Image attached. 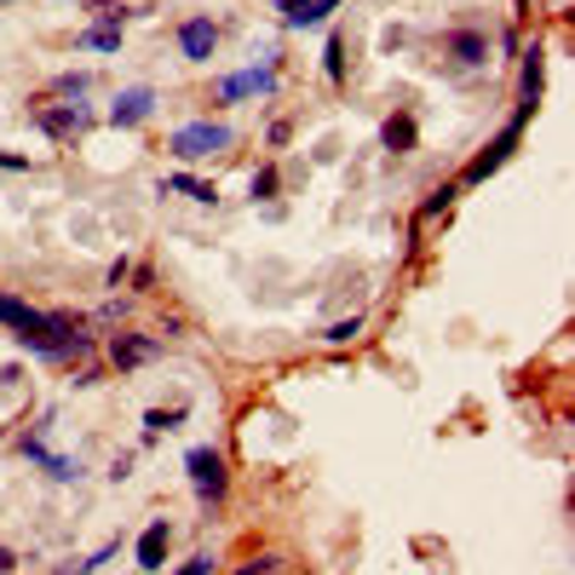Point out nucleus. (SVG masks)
Instances as JSON below:
<instances>
[{
	"mask_svg": "<svg viewBox=\"0 0 575 575\" xmlns=\"http://www.w3.org/2000/svg\"><path fill=\"white\" fill-rule=\"evenodd\" d=\"M184 478H191L201 512H213L224 501V489H231V472H224V455H219L213 443H196L191 455H184Z\"/></svg>",
	"mask_w": 575,
	"mask_h": 575,
	"instance_id": "nucleus-1",
	"label": "nucleus"
},
{
	"mask_svg": "<svg viewBox=\"0 0 575 575\" xmlns=\"http://www.w3.org/2000/svg\"><path fill=\"white\" fill-rule=\"evenodd\" d=\"M231 144H236V133L224 127V121L208 115V121H184V127L168 138V150H173L179 161H208V156H224Z\"/></svg>",
	"mask_w": 575,
	"mask_h": 575,
	"instance_id": "nucleus-2",
	"label": "nucleus"
},
{
	"mask_svg": "<svg viewBox=\"0 0 575 575\" xmlns=\"http://www.w3.org/2000/svg\"><path fill=\"white\" fill-rule=\"evenodd\" d=\"M524 127H529V115H518V110H512V121H506V127H501L496 138H489V144H484V150H478V156H472V161H466V173H461V184H484L489 173H501V168H506V161H512V150H518V138H524Z\"/></svg>",
	"mask_w": 575,
	"mask_h": 575,
	"instance_id": "nucleus-3",
	"label": "nucleus"
},
{
	"mask_svg": "<svg viewBox=\"0 0 575 575\" xmlns=\"http://www.w3.org/2000/svg\"><path fill=\"white\" fill-rule=\"evenodd\" d=\"M277 87H282L277 58H265L259 70H242V75L213 81V105H242V98H277Z\"/></svg>",
	"mask_w": 575,
	"mask_h": 575,
	"instance_id": "nucleus-4",
	"label": "nucleus"
},
{
	"mask_svg": "<svg viewBox=\"0 0 575 575\" xmlns=\"http://www.w3.org/2000/svg\"><path fill=\"white\" fill-rule=\"evenodd\" d=\"M29 121H35V127L47 133V138H81V133L98 127V115L81 105V98H70V105H40Z\"/></svg>",
	"mask_w": 575,
	"mask_h": 575,
	"instance_id": "nucleus-5",
	"label": "nucleus"
},
{
	"mask_svg": "<svg viewBox=\"0 0 575 575\" xmlns=\"http://www.w3.org/2000/svg\"><path fill=\"white\" fill-rule=\"evenodd\" d=\"M17 449H24V461H35L52 484H81V472H87V466L70 461V455H52L47 438H40V426H35V431H24V438H17Z\"/></svg>",
	"mask_w": 575,
	"mask_h": 575,
	"instance_id": "nucleus-6",
	"label": "nucleus"
},
{
	"mask_svg": "<svg viewBox=\"0 0 575 575\" xmlns=\"http://www.w3.org/2000/svg\"><path fill=\"white\" fill-rule=\"evenodd\" d=\"M156 357H161V340L156 334H133V328L110 334V368H121V375H133V368L156 363Z\"/></svg>",
	"mask_w": 575,
	"mask_h": 575,
	"instance_id": "nucleus-7",
	"label": "nucleus"
},
{
	"mask_svg": "<svg viewBox=\"0 0 575 575\" xmlns=\"http://www.w3.org/2000/svg\"><path fill=\"white\" fill-rule=\"evenodd\" d=\"M219 47V24L213 17H184L179 24V52H184V64H208Z\"/></svg>",
	"mask_w": 575,
	"mask_h": 575,
	"instance_id": "nucleus-8",
	"label": "nucleus"
},
{
	"mask_svg": "<svg viewBox=\"0 0 575 575\" xmlns=\"http://www.w3.org/2000/svg\"><path fill=\"white\" fill-rule=\"evenodd\" d=\"M541 87H547V52H541V40L524 52V75H518V115H536L541 110Z\"/></svg>",
	"mask_w": 575,
	"mask_h": 575,
	"instance_id": "nucleus-9",
	"label": "nucleus"
},
{
	"mask_svg": "<svg viewBox=\"0 0 575 575\" xmlns=\"http://www.w3.org/2000/svg\"><path fill=\"white\" fill-rule=\"evenodd\" d=\"M150 115H156V93H150V87H127V93H121L115 105L105 110L110 127H144Z\"/></svg>",
	"mask_w": 575,
	"mask_h": 575,
	"instance_id": "nucleus-10",
	"label": "nucleus"
},
{
	"mask_svg": "<svg viewBox=\"0 0 575 575\" xmlns=\"http://www.w3.org/2000/svg\"><path fill=\"white\" fill-rule=\"evenodd\" d=\"M168 541H173V524L168 518H150L144 524V536H138V570H168Z\"/></svg>",
	"mask_w": 575,
	"mask_h": 575,
	"instance_id": "nucleus-11",
	"label": "nucleus"
},
{
	"mask_svg": "<svg viewBox=\"0 0 575 575\" xmlns=\"http://www.w3.org/2000/svg\"><path fill=\"white\" fill-rule=\"evenodd\" d=\"M340 0H282V29H317V24H328V12H334Z\"/></svg>",
	"mask_w": 575,
	"mask_h": 575,
	"instance_id": "nucleus-12",
	"label": "nucleus"
},
{
	"mask_svg": "<svg viewBox=\"0 0 575 575\" xmlns=\"http://www.w3.org/2000/svg\"><path fill=\"white\" fill-rule=\"evenodd\" d=\"M449 58H455V64H466V70H484L489 64V40L478 35V29H449Z\"/></svg>",
	"mask_w": 575,
	"mask_h": 575,
	"instance_id": "nucleus-13",
	"label": "nucleus"
},
{
	"mask_svg": "<svg viewBox=\"0 0 575 575\" xmlns=\"http://www.w3.org/2000/svg\"><path fill=\"white\" fill-rule=\"evenodd\" d=\"M156 191H161V196H191L196 208H213V201H219V191H213L208 179H196V173H168Z\"/></svg>",
	"mask_w": 575,
	"mask_h": 575,
	"instance_id": "nucleus-14",
	"label": "nucleus"
},
{
	"mask_svg": "<svg viewBox=\"0 0 575 575\" xmlns=\"http://www.w3.org/2000/svg\"><path fill=\"white\" fill-rule=\"evenodd\" d=\"M415 115H386V127H380V150H392V156H408L415 150Z\"/></svg>",
	"mask_w": 575,
	"mask_h": 575,
	"instance_id": "nucleus-15",
	"label": "nucleus"
},
{
	"mask_svg": "<svg viewBox=\"0 0 575 575\" xmlns=\"http://www.w3.org/2000/svg\"><path fill=\"white\" fill-rule=\"evenodd\" d=\"M184 415H191V408H144V443H156L161 431L184 426Z\"/></svg>",
	"mask_w": 575,
	"mask_h": 575,
	"instance_id": "nucleus-16",
	"label": "nucleus"
},
{
	"mask_svg": "<svg viewBox=\"0 0 575 575\" xmlns=\"http://www.w3.org/2000/svg\"><path fill=\"white\" fill-rule=\"evenodd\" d=\"M455 196H461V184H438V191H431L426 201H420V213H415V224H431L438 213H449L455 208Z\"/></svg>",
	"mask_w": 575,
	"mask_h": 575,
	"instance_id": "nucleus-17",
	"label": "nucleus"
},
{
	"mask_svg": "<svg viewBox=\"0 0 575 575\" xmlns=\"http://www.w3.org/2000/svg\"><path fill=\"white\" fill-rule=\"evenodd\" d=\"M93 17H98V29H127V17H138V12L133 7H115V0H98Z\"/></svg>",
	"mask_w": 575,
	"mask_h": 575,
	"instance_id": "nucleus-18",
	"label": "nucleus"
},
{
	"mask_svg": "<svg viewBox=\"0 0 575 575\" xmlns=\"http://www.w3.org/2000/svg\"><path fill=\"white\" fill-rule=\"evenodd\" d=\"M75 47H87V52H121V29H98V24H93L87 35L75 40Z\"/></svg>",
	"mask_w": 575,
	"mask_h": 575,
	"instance_id": "nucleus-19",
	"label": "nucleus"
},
{
	"mask_svg": "<svg viewBox=\"0 0 575 575\" xmlns=\"http://www.w3.org/2000/svg\"><path fill=\"white\" fill-rule=\"evenodd\" d=\"M277 184H282V179H277V168H271V161H265V168L248 179V196H254V208H259V201H271V196H277Z\"/></svg>",
	"mask_w": 575,
	"mask_h": 575,
	"instance_id": "nucleus-20",
	"label": "nucleus"
},
{
	"mask_svg": "<svg viewBox=\"0 0 575 575\" xmlns=\"http://www.w3.org/2000/svg\"><path fill=\"white\" fill-rule=\"evenodd\" d=\"M322 70H328V81H334V87H345V47H340V35H328Z\"/></svg>",
	"mask_w": 575,
	"mask_h": 575,
	"instance_id": "nucleus-21",
	"label": "nucleus"
},
{
	"mask_svg": "<svg viewBox=\"0 0 575 575\" xmlns=\"http://www.w3.org/2000/svg\"><path fill=\"white\" fill-rule=\"evenodd\" d=\"M357 334H363V317H345V322H328V328H322L328 345H352Z\"/></svg>",
	"mask_w": 575,
	"mask_h": 575,
	"instance_id": "nucleus-22",
	"label": "nucleus"
},
{
	"mask_svg": "<svg viewBox=\"0 0 575 575\" xmlns=\"http://www.w3.org/2000/svg\"><path fill=\"white\" fill-rule=\"evenodd\" d=\"M87 87H93V75H87V70L58 75V93H64V98H87Z\"/></svg>",
	"mask_w": 575,
	"mask_h": 575,
	"instance_id": "nucleus-23",
	"label": "nucleus"
},
{
	"mask_svg": "<svg viewBox=\"0 0 575 575\" xmlns=\"http://www.w3.org/2000/svg\"><path fill=\"white\" fill-rule=\"evenodd\" d=\"M277 564H282L277 552H259V559H248V564H242L236 575H277Z\"/></svg>",
	"mask_w": 575,
	"mask_h": 575,
	"instance_id": "nucleus-24",
	"label": "nucleus"
},
{
	"mask_svg": "<svg viewBox=\"0 0 575 575\" xmlns=\"http://www.w3.org/2000/svg\"><path fill=\"white\" fill-rule=\"evenodd\" d=\"M127 277H133V259H127V254H121V259L110 265V271H105V288H121V282H127Z\"/></svg>",
	"mask_w": 575,
	"mask_h": 575,
	"instance_id": "nucleus-25",
	"label": "nucleus"
},
{
	"mask_svg": "<svg viewBox=\"0 0 575 575\" xmlns=\"http://www.w3.org/2000/svg\"><path fill=\"white\" fill-rule=\"evenodd\" d=\"M173 575H213V552H196L191 564H179Z\"/></svg>",
	"mask_w": 575,
	"mask_h": 575,
	"instance_id": "nucleus-26",
	"label": "nucleus"
},
{
	"mask_svg": "<svg viewBox=\"0 0 575 575\" xmlns=\"http://www.w3.org/2000/svg\"><path fill=\"white\" fill-rule=\"evenodd\" d=\"M133 478V455H115L110 461V484H127Z\"/></svg>",
	"mask_w": 575,
	"mask_h": 575,
	"instance_id": "nucleus-27",
	"label": "nucleus"
},
{
	"mask_svg": "<svg viewBox=\"0 0 575 575\" xmlns=\"http://www.w3.org/2000/svg\"><path fill=\"white\" fill-rule=\"evenodd\" d=\"M0 173H29V156H0Z\"/></svg>",
	"mask_w": 575,
	"mask_h": 575,
	"instance_id": "nucleus-28",
	"label": "nucleus"
},
{
	"mask_svg": "<svg viewBox=\"0 0 575 575\" xmlns=\"http://www.w3.org/2000/svg\"><path fill=\"white\" fill-rule=\"evenodd\" d=\"M265 138H271V144H288V138H294V127H288V121H271V133H265Z\"/></svg>",
	"mask_w": 575,
	"mask_h": 575,
	"instance_id": "nucleus-29",
	"label": "nucleus"
},
{
	"mask_svg": "<svg viewBox=\"0 0 575 575\" xmlns=\"http://www.w3.org/2000/svg\"><path fill=\"white\" fill-rule=\"evenodd\" d=\"M12 570H17V552H12V547H0V575H12Z\"/></svg>",
	"mask_w": 575,
	"mask_h": 575,
	"instance_id": "nucleus-30",
	"label": "nucleus"
},
{
	"mask_svg": "<svg viewBox=\"0 0 575 575\" xmlns=\"http://www.w3.org/2000/svg\"><path fill=\"white\" fill-rule=\"evenodd\" d=\"M518 7H524V0H518Z\"/></svg>",
	"mask_w": 575,
	"mask_h": 575,
	"instance_id": "nucleus-31",
	"label": "nucleus"
}]
</instances>
